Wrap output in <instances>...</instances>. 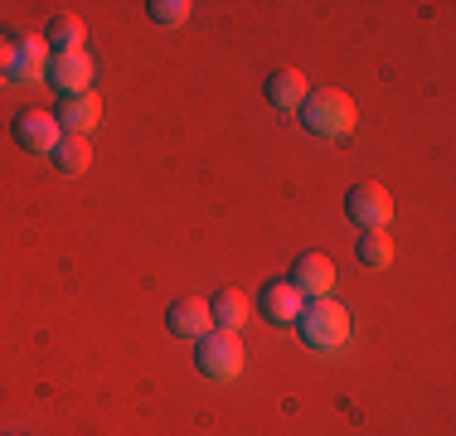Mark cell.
<instances>
[{
  "mask_svg": "<svg viewBox=\"0 0 456 436\" xmlns=\"http://www.w3.org/2000/svg\"><path fill=\"white\" fill-rule=\"evenodd\" d=\"M297 330H301V340H306L311 349H321V354H335V349H345V344H350L354 320H350V311H345L340 301L321 296V301L301 305Z\"/></svg>",
  "mask_w": 456,
  "mask_h": 436,
  "instance_id": "obj_1",
  "label": "cell"
},
{
  "mask_svg": "<svg viewBox=\"0 0 456 436\" xmlns=\"http://www.w3.org/2000/svg\"><path fill=\"white\" fill-rule=\"evenodd\" d=\"M301 122H306V131L335 141V136H350L354 122H360V112H354V102L345 93L316 87V93H306V102H301Z\"/></svg>",
  "mask_w": 456,
  "mask_h": 436,
  "instance_id": "obj_2",
  "label": "cell"
},
{
  "mask_svg": "<svg viewBox=\"0 0 456 436\" xmlns=\"http://www.w3.org/2000/svg\"><path fill=\"white\" fill-rule=\"evenodd\" d=\"M194 364H200V374L219 378V384L238 378L243 374V340H238V330H209L204 340H194Z\"/></svg>",
  "mask_w": 456,
  "mask_h": 436,
  "instance_id": "obj_3",
  "label": "cell"
},
{
  "mask_svg": "<svg viewBox=\"0 0 456 436\" xmlns=\"http://www.w3.org/2000/svg\"><path fill=\"white\" fill-rule=\"evenodd\" d=\"M15 141L29 150V156H49V150L63 141V126L53 122L49 107H20L15 112Z\"/></svg>",
  "mask_w": 456,
  "mask_h": 436,
  "instance_id": "obj_4",
  "label": "cell"
},
{
  "mask_svg": "<svg viewBox=\"0 0 456 436\" xmlns=\"http://www.w3.org/2000/svg\"><path fill=\"white\" fill-rule=\"evenodd\" d=\"M345 218L360 228H388V218H394V199H388L384 184H350V194H345Z\"/></svg>",
  "mask_w": 456,
  "mask_h": 436,
  "instance_id": "obj_5",
  "label": "cell"
},
{
  "mask_svg": "<svg viewBox=\"0 0 456 436\" xmlns=\"http://www.w3.org/2000/svg\"><path fill=\"white\" fill-rule=\"evenodd\" d=\"M93 78H97V63L88 49H73V53H53L49 63V83L59 87L63 97H78V93H93Z\"/></svg>",
  "mask_w": 456,
  "mask_h": 436,
  "instance_id": "obj_6",
  "label": "cell"
},
{
  "mask_svg": "<svg viewBox=\"0 0 456 436\" xmlns=\"http://www.w3.org/2000/svg\"><path fill=\"white\" fill-rule=\"evenodd\" d=\"M287 281L301 291V296L321 301V296H330V287H335V262L325 257V253H301Z\"/></svg>",
  "mask_w": 456,
  "mask_h": 436,
  "instance_id": "obj_7",
  "label": "cell"
},
{
  "mask_svg": "<svg viewBox=\"0 0 456 436\" xmlns=\"http://www.w3.org/2000/svg\"><path fill=\"white\" fill-rule=\"evenodd\" d=\"M166 325H170V335H180V340H204V335L214 330L209 301H200V296H180V301L166 311Z\"/></svg>",
  "mask_w": 456,
  "mask_h": 436,
  "instance_id": "obj_8",
  "label": "cell"
},
{
  "mask_svg": "<svg viewBox=\"0 0 456 436\" xmlns=\"http://www.w3.org/2000/svg\"><path fill=\"white\" fill-rule=\"evenodd\" d=\"M53 122L63 126V136H88V131L102 122V102H97V93H78V97H63L59 112H53Z\"/></svg>",
  "mask_w": 456,
  "mask_h": 436,
  "instance_id": "obj_9",
  "label": "cell"
},
{
  "mask_svg": "<svg viewBox=\"0 0 456 436\" xmlns=\"http://www.w3.org/2000/svg\"><path fill=\"white\" fill-rule=\"evenodd\" d=\"M257 305H263V315H267L273 325H297V315H301V305H306V296H301V291L291 287L287 277H281V281H267L263 296H257Z\"/></svg>",
  "mask_w": 456,
  "mask_h": 436,
  "instance_id": "obj_10",
  "label": "cell"
},
{
  "mask_svg": "<svg viewBox=\"0 0 456 436\" xmlns=\"http://www.w3.org/2000/svg\"><path fill=\"white\" fill-rule=\"evenodd\" d=\"M263 93H267V102H273L277 112H291V107H301V102H306V93H311V87H306V78H301L297 69H277L273 78H267Z\"/></svg>",
  "mask_w": 456,
  "mask_h": 436,
  "instance_id": "obj_11",
  "label": "cell"
},
{
  "mask_svg": "<svg viewBox=\"0 0 456 436\" xmlns=\"http://www.w3.org/2000/svg\"><path fill=\"white\" fill-rule=\"evenodd\" d=\"M248 311H253V301L243 296V291L224 287L219 296L209 301V315H214V330H238V325L248 320Z\"/></svg>",
  "mask_w": 456,
  "mask_h": 436,
  "instance_id": "obj_12",
  "label": "cell"
},
{
  "mask_svg": "<svg viewBox=\"0 0 456 436\" xmlns=\"http://www.w3.org/2000/svg\"><path fill=\"white\" fill-rule=\"evenodd\" d=\"M20 44V59H15V78L20 83H39L49 78V44L45 39H15Z\"/></svg>",
  "mask_w": 456,
  "mask_h": 436,
  "instance_id": "obj_13",
  "label": "cell"
},
{
  "mask_svg": "<svg viewBox=\"0 0 456 436\" xmlns=\"http://www.w3.org/2000/svg\"><path fill=\"white\" fill-rule=\"evenodd\" d=\"M49 160H53V170L59 174H83L93 166V146H88V136H63L59 146L49 150Z\"/></svg>",
  "mask_w": 456,
  "mask_h": 436,
  "instance_id": "obj_14",
  "label": "cell"
},
{
  "mask_svg": "<svg viewBox=\"0 0 456 436\" xmlns=\"http://www.w3.org/2000/svg\"><path fill=\"white\" fill-rule=\"evenodd\" d=\"M83 39H88V25H83L78 15H59V20H49V29H45V44H49L53 53L83 49Z\"/></svg>",
  "mask_w": 456,
  "mask_h": 436,
  "instance_id": "obj_15",
  "label": "cell"
},
{
  "mask_svg": "<svg viewBox=\"0 0 456 436\" xmlns=\"http://www.w3.org/2000/svg\"><path fill=\"white\" fill-rule=\"evenodd\" d=\"M354 253H360L364 267L384 271L388 262H394V238H388V228H364L360 243H354Z\"/></svg>",
  "mask_w": 456,
  "mask_h": 436,
  "instance_id": "obj_16",
  "label": "cell"
},
{
  "mask_svg": "<svg viewBox=\"0 0 456 436\" xmlns=\"http://www.w3.org/2000/svg\"><path fill=\"white\" fill-rule=\"evenodd\" d=\"M151 20H156V25H184V20H190V5H184V0H151Z\"/></svg>",
  "mask_w": 456,
  "mask_h": 436,
  "instance_id": "obj_17",
  "label": "cell"
},
{
  "mask_svg": "<svg viewBox=\"0 0 456 436\" xmlns=\"http://www.w3.org/2000/svg\"><path fill=\"white\" fill-rule=\"evenodd\" d=\"M15 59H20V44L10 35H0V83L15 78Z\"/></svg>",
  "mask_w": 456,
  "mask_h": 436,
  "instance_id": "obj_18",
  "label": "cell"
}]
</instances>
